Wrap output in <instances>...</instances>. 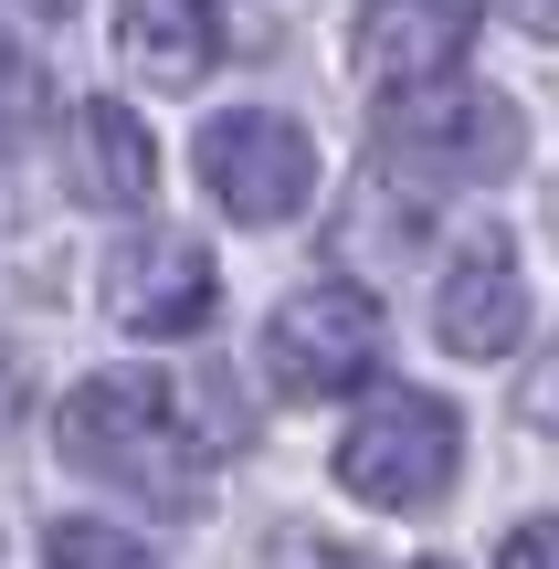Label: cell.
<instances>
[{"mask_svg": "<svg viewBox=\"0 0 559 569\" xmlns=\"http://www.w3.org/2000/svg\"><path fill=\"white\" fill-rule=\"evenodd\" d=\"M53 443H63L74 475L117 486L148 517H190L211 496V443L190 422L180 380H159V369H96V380H74L63 411H53Z\"/></svg>", "mask_w": 559, "mask_h": 569, "instance_id": "1", "label": "cell"}, {"mask_svg": "<svg viewBox=\"0 0 559 569\" xmlns=\"http://www.w3.org/2000/svg\"><path fill=\"white\" fill-rule=\"evenodd\" d=\"M380 169L412 190H486L507 180V169L528 159V117L497 96V84H401V96H380Z\"/></svg>", "mask_w": 559, "mask_h": 569, "instance_id": "2", "label": "cell"}, {"mask_svg": "<svg viewBox=\"0 0 559 569\" xmlns=\"http://www.w3.org/2000/svg\"><path fill=\"white\" fill-rule=\"evenodd\" d=\"M455 465H465V422L443 390H380L370 411L349 422L338 443V486L380 517H422L455 496Z\"/></svg>", "mask_w": 559, "mask_h": 569, "instance_id": "3", "label": "cell"}, {"mask_svg": "<svg viewBox=\"0 0 559 569\" xmlns=\"http://www.w3.org/2000/svg\"><path fill=\"white\" fill-rule=\"evenodd\" d=\"M380 369V306L370 284H296L264 317V380L286 401H338Z\"/></svg>", "mask_w": 559, "mask_h": 569, "instance_id": "4", "label": "cell"}, {"mask_svg": "<svg viewBox=\"0 0 559 569\" xmlns=\"http://www.w3.org/2000/svg\"><path fill=\"white\" fill-rule=\"evenodd\" d=\"M190 159H201V190L232 211V222H253V232L296 222L307 190H317V138L296 117H274V106H232V117H211Z\"/></svg>", "mask_w": 559, "mask_h": 569, "instance_id": "5", "label": "cell"}, {"mask_svg": "<svg viewBox=\"0 0 559 569\" xmlns=\"http://www.w3.org/2000/svg\"><path fill=\"white\" fill-rule=\"evenodd\" d=\"M96 296H106V317H117L127 338H201L211 306H222V264H211L190 232H127V243L106 253Z\"/></svg>", "mask_w": 559, "mask_h": 569, "instance_id": "6", "label": "cell"}, {"mask_svg": "<svg viewBox=\"0 0 559 569\" xmlns=\"http://www.w3.org/2000/svg\"><path fill=\"white\" fill-rule=\"evenodd\" d=\"M476 21H486V0H359L349 63L380 84V96H401V84H443L455 53L476 42Z\"/></svg>", "mask_w": 559, "mask_h": 569, "instance_id": "7", "label": "cell"}, {"mask_svg": "<svg viewBox=\"0 0 559 569\" xmlns=\"http://www.w3.org/2000/svg\"><path fill=\"white\" fill-rule=\"evenodd\" d=\"M433 338L455 348V359H507V348L528 338V274H518V243H507V232H476V243L443 264Z\"/></svg>", "mask_w": 559, "mask_h": 569, "instance_id": "8", "label": "cell"}, {"mask_svg": "<svg viewBox=\"0 0 559 569\" xmlns=\"http://www.w3.org/2000/svg\"><path fill=\"white\" fill-rule=\"evenodd\" d=\"M63 180H74L84 211H148V190H159V138L138 127V106L84 96L74 127H63Z\"/></svg>", "mask_w": 559, "mask_h": 569, "instance_id": "9", "label": "cell"}, {"mask_svg": "<svg viewBox=\"0 0 559 569\" xmlns=\"http://www.w3.org/2000/svg\"><path fill=\"white\" fill-rule=\"evenodd\" d=\"M117 42L148 84H201L222 63V0H117Z\"/></svg>", "mask_w": 559, "mask_h": 569, "instance_id": "10", "label": "cell"}, {"mask_svg": "<svg viewBox=\"0 0 559 569\" xmlns=\"http://www.w3.org/2000/svg\"><path fill=\"white\" fill-rule=\"evenodd\" d=\"M42 549H53V569H159L138 538H117V528H106V517H63Z\"/></svg>", "mask_w": 559, "mask_h": 569, "instance_id": "11", "label": "cell"}, {"mask_svg": "<svg viewBox=\"0 0 559 569\" xmlns=\"http://www.w3.org/2000/svg\"><path fill=\"white\" fill-rule=\"evenodd\" d=\"M497 569H559V517H528V528H507Z\"/></svg>", "mask_w": 559, "mask_h": 569, "instance_id": "12", "label": "cell"}, {"mask_svg": "<svg viewBox=\"0 0 559 569\" xmlns=\"http://www.w3.org/2000/svg\"><path fill=\"white\" fill-rule=\"evenodd\" d=\"M518 401H528V411H539V422L559 432V348H549V359H539V380H528V390H518Z\"/></svg>", "mask_w": 559, "mask_h": 569, "instance_id": "13", "label": "cell"}, {"mask_svg": "<svg viewBox=\"0 0 559 569\" xmlns=\"http://www.w3.org/2000/svg\"><path fill=\"white\" fill-rule=\"evenodd\" d=\"M507 11H518V21H528L539 42H559V0H507Z\"/></svg>", "mask_w": 559, "mask_h": 569, "instance_id": "14", "label": "cell"}, {"mask_svg": "<svg viewBox=\"0 0 559 569\" xmlns=\"http://www.w3.org/2000/svg\"><path fill=\"white\" fill-rule=\"evenodd\" d=\"M422 569H455V559H422Z\"/></svg>", "mask_w": 559, "mask_h": 569, "instance_id": "15", "label": "cell"}]
</instances>
